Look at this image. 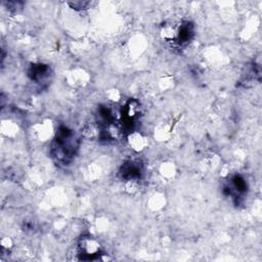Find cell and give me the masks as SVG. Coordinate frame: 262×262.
Returning <instances> with one entry per match:
<instances>
[{
	"label": "cell",
	"instance_id": "cell-1",
	"mask_svg": "<svg viewBox=\"0 0 262 262\" xmlns=\"http://www.w3.org/2000/svg\"><path fill=\"white\" fill-rule=\"evenodd\" d=\"M78 146L79 139L74 130L67 126H60L52 142L51 152L56 162L68 165L75 157Z\"/></svg>",
	"mask_w": 262,
	"mask_h": 262
},
{
	"label": "cell",
	"instance_id": "cell-2",
	"mask_svg": "<svg viewBox=\"0 0 262 262\" xmlns=\"http://www.w3.org/2000/svg\"><path fill=\"white\" fill-rule=\"evenodd\" d=\"M78 256L82 260H92L103 255L102 248L97 238L91 235H83L79 238L77 245Z\"/></svg>",
	"mask_w": 262,
	"mask_h": 262
},
{
	"label": "cell",
	"instance_id": "cell-3",
	"mask_svg": "<svg viewBox=\"0 0 262 262\" xmlns=\"http://www.w3.org/2000/svg\"><path fill=\"white\" fill-rule=\"evenodd\" d=\"M142 174V165L138 161H128L121 167L120 176L127 182H136Z\"/></svg>",
	"mask_w": 262,
	"mask_h": 262
},
{
	"label": "cell",
	"instance_id": "cell-4",
	"mask_svg": "<svg viewBox=\"0 0 262 262\" xmlns=\"http://www.w3.org/2000/svg\"><path fill=\"white\" fill-rule=\"evenodd\" d=\"M248 185L245 178L241 175H234L230 181L224 186V191L227 195L237 199L243 196L247 191Z\"/></svg>",
	"mask_w": 262,
	"mask_h": 262
},
{
	"label": "cell",
	"instance_id": "cell-5",
	"mask_svg": "<svg viewBox=\"0 0 262 262\" xmlns=\"http://www.w3.org/2000/svg\"><path fill=\"white\" fill-rule=\"evenodd\" d=\"M50 74V69L45 66V64H33L31 68H30V71H29V76L30 78L36 82V83H43L49 76Z\"/></svg>",
	"mask_w": 262,
	"mask_h": 262
}]
</instances>
